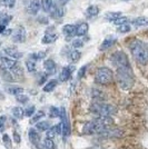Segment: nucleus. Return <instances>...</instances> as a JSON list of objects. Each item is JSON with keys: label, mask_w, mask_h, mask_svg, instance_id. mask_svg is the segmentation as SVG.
I'll return each instance as SVG.
<instances>
[{"label": "nucleus", "mask_w": 148, "mask_h": 149, "mask_svg": "<svg viewBox=\"0 0 148 149\" xmlns=\"http://www.w3.org/2000/svg\"><path fill=\"white\" fill-rule=\"evenodd\" d=\"M114 120L110 116L108 117H96V118L87 123L84 126V134L85 135H101L104 131L108 129V126H110Z\"/></svg>", "instance_id": "f257e3e1"}, {"label": "nucleus", "mask_w": 148, "mask_h": 149, "mask_svg": "<svg viewBox=\"0 0 148 149\" xmlns=\"http://www.w3.org/2000/svg\"><path fill=\"white\" fill-rule=\"evenodd\" d=\"M116 80L119 87L121 89H130L134 85V72L130 66H126V67H119L117 68L116 71Z\"/></svg>", "instance_id": "f03ea898"}, {"label": "nucleus", "mask_w": 148, "mask_h": 149, "mask_svg": "<svg viewBox=\"0 0 148 149\" xmlns=\"http://www.w3.org/2000/svg\"><path fill=\"white\" fill-rule=\"evenodd\" d=\"M129 49L131 55L137 62L146 65L148 62V48L142 41L135 39L129 44Z\"/></svg>", "instance_id": "7ed1b4c3"}, {"label": "nucleus", "mask_w": 148, "mask_h": 149, "mask_svg": "<svg viewBox=\"0 0 148 149\" xmlns=\"http://www.w3.org/2000/svg\"><path fill=\"white\" fill-rule=\"evenodd\" d=\"M90 112L96 117H108L117 112L116 107L109 104L100 102V101H95L93 105L90 106Z\"/></svg>", "instance_id": "20e7f679"}, {"label": "nucleus", "mask_w": 148, "mask_h": 149, "mask_svg": "<svg viewBox=\"0 0 148 149\" xmlns=\"http://www.w3.org/2000/svg\"><path fill=\"white\" fill-rule=\"evenodd\" d=\"M95 80L99 85H109L114 81V72L108 67H100L96 71Z\"/></svg>", "instance_id": "39448f33"}, {"label": "nucleus", "mask_w": 148, "mask_h": 149, "mask_svg": "<svg viewBox=\"0 0 148 149\" xmlns=\"http://www.w3.org/2000/svg\"><path fill=\"white\" fill-rule=\"evenodd\" d=\"M110 61L112 62V65H115L117 68L130 66L128 57H127V55H126L125 52H123V51H116V52H114L110 57Z\"/></svg>", "instance_id": "423d86ee"}, {"label": "nucleus", "mask_w": 148, "mask_h": 149, "mask_svg": "<svg viewBox=\"0 0 148 149\" xmlns=\"http://www.w3.org/2000/svg\"><path fill=\"white\" fill-rule=\"evenodd\" d=\"M60 119H61V126H62V136H64V139H67L69 135H70V124L68 121V117L67 113H66V110L65 108L62 107L60 109Z\"/></svg>", "instance_id": "0eeeda50"}, {"label": "nucleus", "mask_w": 148, "mask_h": 149, "mask_svg": "<svg viewBox=\"0 0 148 149\" xmlns=\"http://www.w3.org/2000/svg\"><path fill=\"white\" fill-rule=\"evenodd\" d=\"M26 37H27V32H26V29L24 27H18L16 28L15 30L13 31L11 33V40H13L15 44H21L26 40Z\"/></svg>", "instance_id": "6e6552de"}, {"label": "nucleus", "mask_w": 148, "mask_h": 149, "mask_svg": "<svg viewBox=\"0 0 148 149\" xmlns=\"http://www.w3.org/2000/svg\"><path fill=\"white\" fill-rule=\"evenodd\" d=\"M54 30H55V28H51V27L46 30V33H45V36L41 39V42L43 44L45 45L52 44V42H55L56 40L58 39V35Z\"/></svg>", "instance_id": "1a4fd4ad"}, {"label": "nucleus", "mask_w": 148, "mask_h": 149, "mask_svg": "<svg viewBox=\"0 0 148 149\" xmlns=\"http://www.w3.org/2000/svg\"><path fill=\"white\" fill-rule=\"evenodd\" d=\"M74 70H75L74 66H65V67L61 69L60 74H59V81L66 82V81L69 80L70 77H71V74H73V72H74Z\"/></svg>", "instance_id": "9d476101"}, {"label": "nucleus", "mask_w": 148, "mask_h": 149, "mask_svg": "<svg viewBox=\"0 0 148 149\" xmlns=\"http://www.w3.org/2000/svg\"><path fill=\"white\" fill-rule=\"evenodd\" d=\"M18 62L16 59H13L10 57H0V68H5V69H13Z\"/></svg>", "instance_id": "9b49d317"}, {"label": "nucleus", "mask_w": 148, "mask_h": 149, "mask_svg": "<svg viewBox=\"0 0 148 149\" xmlns=\"http://www.w3.org/2000/svg\"><path fill=\"white\" fill-rule=\"evenodd\" d=\"M3 54H5L7 57H10V58L16 59V60H18V59L24 57V54L20 52V51H19L17 48H15V47H7V48H5V49H3Z\"/></svg>", "instance_id": "f8f14e48"}, {"label": "nucleus", "mask_w": 148, "mask_h": 149, "mask_svg": "<svg viewBox=\"0 0 148 149\" xmlns=\"http://www.w3.org/2000/svg\"><path fill=\"white\" fill-rule=\"evenodd\" d=\"M43 69H45V72L50 76V74H56L57 71V65L52 59H47L43 61Z\"/></svg>", "instance_id": "ddd939ff"}, {"label": "nucleus", "mask_w": 148, "mask_h": 149, "mask_svg": "<svg viewBox=\"0 0 148 149\" xmlns=\"http://www.w3.org/2000/svg\"><path fill=\"white\" fill-rule=\"evenodd\" d=\"M62 32H64L66 39H67V40H70L71 38L76 36V26L70 25V24L65 25L62 27Z\"/></svg>", "instance_id": "4468645a"}, {"label": "nucleus", "mask_w": 148, "mask_h": 149, "mask_svg": "<svg viewBox=\"0 0 148 149\" xmlns=\"http://www.w3.org/2000/svg\"><path fill=\"white\" fill-rule=\"evenodd\" d=\"M28 137H29V140L31 141L32 145H35L37 147L40 145V135H39V132L37 131V129L30 128L29 132H28Z\"/></svg>", "instance_id": "2eb2a0df"}, {"label": "nucleus", "mask_w": 148, "mask_h": 149, "mask_svg": "<svg viewBox=\"0 0 148 149\" xmlns=\"http://www.w3.org/2000/svg\"><path fill=\"white\" fill-rule=\"evenodd\" d=\"M40 9H41V5H40L39 0H30L29 6H28V13L35 16V15H37Z\"/></svg>", "instance_id": "dca6fc26"}, {"label": "nucleus", "mask_w": 148, "mask_h": 149, "mask_svg": "<svg viewBox=\"0 0 148 149\" xmlns=\"http://www.w3.org/2000/svg\"><path fill=\"white\" fill-rule=\"evenodd\" d=\"M115 44H116V38L109 36V37H107L105 40L101 42L99 49H100V51H105V50H108L109 48H111Z\"/></svg>", "instance_id": "f3484780"}, {"label": "nucleus", "mask_w": 148, "mask_h": 149, "mask_svg": "<svg viewBox=\"0 0 148 149\" xmlns=\"http://www.w3.org/2000/svg\"><path fill=\"white\" fill-rule=\"evenodd\" d=\"M89 30V26L87 22H80L76 26V36L78 37H82V36H86L87 32Z\"/></svg>", "instance_id": "a211bd4d"}, {"label": "nucleus", "mask_w": 148, "mask_h": 149, "mask_svg": "<svg viewBox=\"0 0 148 149\" xmlns=\"http://www.w3.org/2000/svg\"><path fill=\"white\" fill-rule=\"evenodd\" d=\"M99 13H100V9H99L98 6H96V5H90L89 7H87L86 11H85V15H86L87 18H94V17L98 16Z\"/></svg>", "instance_id": "6ab92c4d"}, {"label": "nucleus", "mask_w": 148, "mask_h": 149, "mask_svg": "<svg viewBox=\"0 0 148 149\" xmlns=\"http://www.w3.org/2000/svg\"><path fill=\"white\" fill-rule=\"evenodd\" d=\"M0 69H1V76H2L3 80L9 81V82H13V81L16 80V78L13 77V72L9 69H5V68H0Z\"/></svg>", "instance_id": "aec40b11"}, {"label": "nucleus", "mask_w": 148, "mask_h": 149, "mask_svg": "<svg viewBox=\"0 0 148 149\" xmlns=\"http://www.w3.org/2000/svg\"><path fill=\"white\" fill-rule=\"evenodd\" d=\"M6 90L8 93L10 95H20V93H24V88L22 87H19V86H6Z\"/></svg>", "instance_id": "412c9836"}, {"label": "nucleus", "mask_w": 148, "mask_h": 149, "mask_svg": "<svg viewBox=\"0 0 148 149\" xmlns=\"http://www.w3.org/2000/svg\"><path fill=\"white\" fill-rule=\"evenodd\" d=\"M57 85H58V80L51 79V80H49L45 86H43V90L45 91V93H51V91L57 87Z\"/></svg>", "instance_id": "4be33fe9"}, {"label": "nucleus", "mask_w": 148, "mask_h": 149, "mask_svg": "<svg viewBox=\"0 0 148 149\" xmlns=\"http://www.w3.org/2000/svg\"><path fill=\"white\" fill-rule=\"evenodd\" d=\"M130 24L136 26V27H144V26L148 25V20L145 17H137V18L133 19L130 21Z\"/></svg>", "instance_id": "5701e85b"}, {"label": "nucleus", "mask_w": 148, "mask_h": 149, "mask_svg": "<svg viewBox=\"0 0 148 149\" xmlns=\"http://www.w3.org/2000/svg\"><path fill=\"white\" fill-rule=\"evenodd\" d=\"M50 127V123L47 120H41V121H38L36 123V129L39 131H47Z\"/></svg>", "instance_id": "b1692460"}, {"label": "nucleus", "mask_w": 148, "mask_h": 149, "mask_svg": "<svg viewBox=\"0 0 148 149\" xmlns=\"http://www.w3.org/2000/svg\"><path fill=\"white\" fill-rule=\"evenodd\" d=\"M80 57H81L80 51H78L77 49L69 51V55H68V58H69V60H70L71 62H74V63H75V62H77V61H79Z\"/></svg>", "instance_id": "393cba45"}, {"label": "nucleus", "mask_w": 148, "mask_h": 149, "mask_svg": "<svg viewBox=\"0 0 148 149\" xmlns=\"http://www.w3.org/2000/svg\"><path fill=\"white\" fill-rule=\"evenodd\" d=\"M26 68H27V70L29 72H34L36 70V68H37V62H36V60L29 57L27 59V61H26Z\"/></svg>", "instance_id": "a878e982"}, {"label": "nucleus", "mask_w": 148, "mask_h": 149, "mask_svg": "<svg viewBox=\"0 0 148 149\" xmlns=\"http://www.w3.org/2000/svg\"><path fill=\"white\" fill-rule=\"evenodd\" d=\"M40 5H41V10H43L45 13H49L54 5V0H40Z\"/></svg>", "instance_id": "bb28decb"}, {"label": "nucleus", "mask_w": 148, "mask_h": 149, "mask_svg": "<svg viewBox=\"0 0 148 149\" xmlns=\"http://www.w3.org/2000/svg\"><path fill=\"white\" fill-rule=\"evenodd\" d=\"M121 16V13L120 11H109V13H107L105 15V19L106 20H108V21H111V22H114L115 20L117 18H119Z\"/></svg>", "instance_id": "cd10ccee"}, {"label": "nucleus", "mask_w": 148, "mask_h": 149, "mask_svg": "<svg viewBox=\"0 0 148 149\" xmlns=\"http://www.w3.org/2000/svg\"><path fill=\"white\" fill-rule=\"evenodd\" d=\"M13 116L16 119H21L25 116V110L21 107H15L13 108Z\"/></svg>", "instance_id": "c85d7f7f"}, {"label": "nucleus", "mask_w": 148, "mask_h": 149, "mask_svg": "<svg viewBox=\"0 0 148 149\" xmlns=\"http://www.w3.org/2000/svg\"><path fill=\"white\" fill-rule=\"evenodd\" d=\"M10 71L13 72V77H15V78L22 77V74H24V70H22L21 66H20L19 63H17V65H16L13 69H10Z\"/></svg>", "instance_id": "c756f323"}, {"label": "nucleus", "mask_w": 148, "mask_h": 149, "mask_svg": "<svg viewBox=\"0 0 148 149\" xmlns=\"http://www.w3.org/2000/svg\"><path fill=\"white\" fill-rule=\"evenodd\" d=\"M11 20H13V16L11 15H7V13L0 15V25H3L7 27Z\"/></svg>", "instance_id": "7c9ffc66"}, {"label": "nucleus", "mask_w": 148, "mask_h": 149, "mask_svg": "<svg viewBox=\"0 0 148 149\" xmlns=\"http://www.w3.org/2000/svg\"><path fill=\"white\" fill-rule=\"evenodd\" d=\"M117 30L120 33H127V32H129L131 30V27H130L129 22H127V24H123V25L118 26Z\"/></svg>", "instance_id": "2f4dec72"}, {"label": "nucleus", "mask_w": 148, "mask_h": 149, "mask_svg": "<svg viewBox=\"0 0 148 149\" xmlns=\"http://www.w3.org/2000/svg\"><path fill=\"white\" fill-rule=\"evenodd\" d=\"M2 143H3L6 148L11 149V147H13V141H11L10 137L8 136L7 134H3V136H2Z\"/></svg>", "instance_id": "473e14b6"}, {"label": "nucleus", "mask_w": 148, "mask_h": 149, "mask_svg": "<svg viewBox=\"0 0 148 149\" xmlns=\"http://www.w3.org/2000/svg\"><path fill=\"white\" fill-rule=\"evenodd\" d=\"M43 148L45 149H56L54 140L50 139V138H46L45 141H43Z\"/></svg>", "instance_id": "72a5a7b5"}, {"label": "nucleus", "mask_w": 148, "mask_h": 149, "mask_svg": "<svg viewBox=\"0 0 148 149\" xmlns=\"http://www.w3.org/2000/svg\"><path fill=\"white\" fill-rule=\"evenodd\" d=\"M59 116H60V109H58L57 107H50V110H49L50 118H57Z\"/></svg>", "instance_id": "f704fd0d"}, {"label": "nucleus", "mask_w": 148, "mask_h": 149, "mask_svg": "<svg viewBox=\"0 0 148 149\" xmlns=\"http://www.w3.org/2000/svg\"><path fill=\"white\" fill-rule=\"evenodd\" d=\"M45 117V112L43 111H37L35 113V116L32 117V119L30 120L31 124H35V123H38V121H40V119L43 118Z\"/></svg>", "instance_id": "c9c22d12"}, {"label": "nucleus", "mask_w": 148, "mask_h": 149, "mask_svg": "<svg viewBox=\"0 0 148 149\" xmlns=\"http://www.w3.org/2000/svg\"><path fill=\"white\" fill-rule=\"evenodd\" d=\"M127 22H129V18L128 17H125V16H120L119 18H117L114 21V24L117 26L123 25V24H127Z\"/></svg>", "instance_id": "e433bc0d"}, {"label": "nucleus", "mask_w": 148, "mask_h": 149, "mask_svg": "<svg viewBox=\"0 0 148 149\" xmlns=\"http://www.w3.org/2000/svg\"><path fill=\"white\" fill-rule=\"evenodd\" d=\"M29 57L32 58V59H35V60L37 61V60H41V59H43V58L46 57V52L40 51V52H36V54H31Z\"/></svg>", "instance_id": "4c0bfd02"}, {"label": "nucleus", "mask_w": 148, "mask_h": 149, "mask_svg": "<svg viewBox=\"0 0 148 149\" xmlns=\"http://www.w3.org/2000/svg\"><path fill=\"white\" fill-rule=\"evenodd\" d=\"M16 99H17V101L21 102V104H26V102L29 101V97L24 95V93H20V95H17V96H16Z\"/></svg>", "instance_id": "58836bf2"}, {"label": "nucleus", "mask_w": 148, "mask_h": 149, "mask_svg": "<svg viewBox=\"0 0 148 149\" xmlns=\"http://www.w3.org/2000/svg\"><path fill=\"white\" fill-rule=\"evenodd\" d=\"M73 47H74L75 49H79V48H82L84 47V41L79 39V37L77 38V39H75L73 40Z\"/></svg>", "instance_id": "ea45409f"}, {"label": "nucleus", "mask_w": 148, "mask_h": 149, "mask_svg": "<svg viewBox=\"0 0 148 149\" xmlns=\"http://www.w3.org/2000/svg\"><path fill=\"white\" fill-rule=\"evenodd\" d=\"M7 117L6 116H0V132H3L6 129Z\"/></svg>", "instance_id": "a19ab883"}, {"label": "nucleus", "mask_w": 148, "mask_h": 149, "mask_svg": "<svg viewBox=\"0 0 148 149\" xmlns=\"http://www.w3.org/2000/svg\"><path fill=\"white\" fill-rule=\"evenodd\" d=\"M35 112H36L35 106H30V107H28V108H26L25 109V115L27 116V117H31Z\"/></svg>", "instance_id": "79ce46f5"}, {"label": "nucleus", "mask_w": 148, "mask_h": 149, "mask_svg": "<svg viewBox=\"0 0 148 149\" xmlns=\"http://www.w3.org/2000/svg\"><path fill=\"white\" fill-rule=\"evenodd\" d=\"M88 68V65H85V66H82L80 69H79V71H78V79H81V78H84L85 77V74H86V70Z\"/></svg>", "instance_id": "37998d69"}, {"label": "nucleus", "mask_w": 148, "mask_h": 149, "mask_svg": "<svg viewBox=\"0 0 148 149\" xmlns=\"http://www.w3.org/2000/svg\"><path fill=\"white\" fill-rule=\"evenodd\" d=\"M46 132H47V135H46V136H47V138H50V139H52V138H54V137H55L56 135H57V134H56L55 128H54V127H50L49 129L46 131Z\"/></svg>", "instance_id": "c03bdc74"}, {"label": "nucleus", "mask_w": 148, "mask_h": 149, "mask_svg": "<svg viewBox=\"0 0 148 149\" xmlns=\"http://www.w3.org/2000/svg\"><path fill=\"white\" fill-rule=\"evenodd\" d=\"M13 140H15V143H20V141H21L20 135H19L17 131H15V132H13Z\"/></svg>", "instance_id": "a18cd8bd"}, {"label": "nucleus", "mask_w": 148, "mask_h": 149, "mask_svg": "<svg viewBox=\"0 0 148 149\" xmlns=\"http://www.w3.org/2000/svg\"><path fill=\"white\" fill-rule=\"evenodd\" d=\"M38 21H39L40 24H45V25H47V24H48V18H47V17H45V16H40V17H38Z\"/></svg>", "instance_id": "49530a36"}, {"label": "nucleus", "mask_w": 148, "mask_h": 149, "mask_svg": "<svg viewBox=\"0 0 148 149\" xmlns=\"http://www.w3.org/2000/svg\"><path fill=\"white\" fill-rule=\"evenodd\" d=\"M47 77H48V74H46V72L41 74V76H40V79H39V81H38V82H39V85H43V82L47 80Z\"/></svg>", "instance_id": "de8ad7c7"}, {"label": "nucleus", "mask_w": 148, "mask_h": 149, "mask_svg": "<svg viewBox=\"0 0 148 149\" xmlns=\"http://www.w3.org/2000/svg\"><path fill=\"white\" fill-rule=\"evenodd\" d=\"M5 29H6V26H3V25H0V35L5 31Z\"/></svg>", "instance_id": "09e8293b"}, {"label": "nucleus", "mask_w": 148, "mask_h": 149, "mask_svg": "<svg viewBox=\"0 0 148 149\" xmlns=\"http://www.w3.org/2000/svg\"><path fill=\"white\" fill-rule=\"evenodd\" d=\"M5 99V96H3V93H1V90H0V100H3Z\"/></svg>", "instance_id": "8fccbe9b"}, {"label": "nucleus", "mask_w": 148, "mask_h": 149, "mask_svg": "<svg viewBox=\"0 0 148 149\" xmlns=\"http://www.w3.org/2000/svg\"><path fill=\"white\" fill-rule=\"evenodd\" d=\"M59 1H60V3H61L62 6H64V5H65L67 1H69V0H59Z\"/></svg>", "instance_id": "3c124183"}]
</instances>
